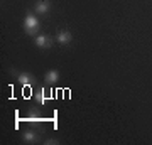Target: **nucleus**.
<instances>
[{
	"label": "nucleus",
	"instance_id": "nucleus-1",
	"mask_svg": "<svg viewBox=\"0 0 152 145\" xmlns=\"http://www.w3.org/2000/svg\"><path fill=\"white\" fill-rule=\"evenodd\" d=\"M39 26H41V24H39L37 17L32 15L31 12L24 17V32L27 34V36H34V34L39 31Z\"/></svg>",
	"mask_w": 152,
	"mask_h": 145
},
{
	"label": "nucleus",
	"instance_id": "nucleus-10",
	"mask_svg": "<svg viewBox=\"0 0 152 145\" xmlns=\"http://www.w3.org/2000/svg\"><path fill=\"white\" fill-rule=\"evenodd\" d=\"M44 144H48V145H53V144H58V140H54V138H49V140H46Z\"/></svg>",
	"mask_w": 152,
	"mask_h": 145
},
{
	"label": "nucleus",
	"instance_id": "nucleus-2",
	"mask_svg": "<svg viewBox=\"0 0 152 145\" xmlns=\"http://www.w3.org/2000/svg\"><path fill=\"white\" fill-rule=\"evenodd\" d=\"M34 10H36V14L48 15L49 10H51V2H49V0H37L36 5H34Z\"/></svg>",
	"mask_w": 152,
	"mask_h": 145
},
{
	"label": "nucleus",
	"instance_id": "nucleus-8",
	"mask_svg": "<svg viewBox=\"0 0 152 145\" xmlns=\"http://www.w3.org/2000/svg\"><path fill=\"white\" fill-rule=\"evenodd\" d=\"M34 100H36V103H37V105H46V103H48V100H49L48 91H46L44 88H41V90L34 95Z\"/></svg>",
	"mask_w": 152,
	"mask_h": 145
},
{
	"label": "nucleus",
	"instance_id": "nucleus-6",
	"mask_svg": "<svg viewBox=\"0 0 152 145\" xmlns=\"http://www.w3.org/2000/svg\"><path fill=\"white\" fill-rule=\"evenodd\" d=\"M39 133L36 132V130H26L24 133H22V140L26 142V144H36V142H39Z\"/></svg>",
	"mask_w": 152,
	"mask_h": 145
},
{
	"label": "nucleus",
	"instance_id": "nucleus-9",
	"mask_svg": "<svg viewBox=\"0 0 152 145\" xmlns=\"http://www.w3.org/2000/svg\"><path fill=\"white\" fill-rule=\"evenodd\" d=\"M59 81V71L56 69H51L46 73V83H49V85H54V83H58Z\"/></svg>",
	"mask_w": 152,
	"mask_h": 145
},
{
	"label": "nucleus",
	"instance_id": "nucleus-7",
	"mask_svg": "<svg viewBox=\"0 0 152 145\" xmlns=\"http://www.w3.org/2000/svg\"><path fill=\"white\" fill-rule=\"evenodd\" d=\"M26 122H27L31 127H39L44 120H42V117H41V115H37V113H31V115H27V117H26Z\"/></svg>",
	"mask_w": 152,
	"mask_h": 145
},
{
	"label": "nucleus",
	"instance_id": "nucleus-5",
	"mask_svg": "<svg viewBox=\"0 0 152 145\" xmlns=\"http://www.w3.org/2000/svg\"><path fill=\"white\" fill-rule=\"evenodd\" d=\"M56 41H58V44H61V46H68V44H71V41H73V34H71L69 31H59Z\"/></svg>",
	"mask_w": 152,
	"mask_h": 145
},
{
	"label": "nucleus",
	"instance_id": "nucleus-4",
	"mask_svg": "<svg viewBox=\"0 0 152 145\" xmlns=\"http://www.w3.org/2000/svg\"><path fill=\"white\" fill-rule=\"evenodd\" d=\"M34 44H36L37 47H41V49H49L51 46H53V39L49 37V36H44V34H41V36H37V37H36Z\"/></svg>",
	"mask_w": 152,
	"mask_h": 145
},
{
	"label": "nucleus",
	"instance_id": "nucleus-3",
	"mask_svg": "<svg viewBox=\"0 0 152 145\" xmlns=\"http://www.w3.org/2000/svg\"><path fill=\"white\" fill-rule=\"evenodd\" d=\"M17 81L22 86H32L36 83V76L31 74V73H20V74L17 76Z\"/></svg>",
	"mask_w": 152,
	"mask_h": 145
}]
</instances>
